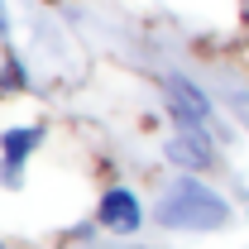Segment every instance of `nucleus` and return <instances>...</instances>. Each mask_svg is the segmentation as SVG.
Returning a JSON list of instances; mask_svg holds the SVG:
<instances>
[{"mask_svg": "<svg viewBox=\"0 0 249 249\" xmlns=\"http://www.w3.org/2000/svg\"><path fill=\"white\" fill-rule=\"evenodd\" d=\"M10 34V15H5V5H0V38Z\"/></svg>", "mask_w": 249, "mask_h": 249, "instance_id": "obj_7", "label": "nucleus"}, {"mask_svg": "<svg viewBox=\"0 0 249 249\" xmlns=\"http://www.w3.org/2000/svg\"><path fill=\"white\" fill-rule=\"evenodd\" d=\"M158 87L168 91V110H173L178 124H206L211 115H216V110H211V96L201 91V87H192L182 72H163Z\"/></svg>", "mask_w": 249, "mask_h": 249, "instance_id": "obj_4", "label": "nucleus"}, {"mask_svg": "<svg viewBox=\"0 0 249 249\" xmlns=\"http://www.w3.org/2000/svg\"><path fill=\"white\" fill-rule=\"evenodd\" d=\"M0 87H5V91H19V87H29V77H24V62H19V58H5V77H0Z\"/></svg>", "mask_w": 249, "mask_h": 249, "instance_id": "obj_6", "label": "nucleus"}, {"mask_svg": "<svg viewBox=\"0 0 249 249\" xmlns=\"http://www.w3.org/2000/svg\"><path fill=\"white\" fill-rule=\"evenodd\" d=\"M163 158L168 163H178V168H187V173H211L220 163L216 144L206 139V129L201 124H178V134L163 144Z\"/></svg>", "mask_w": 249, "mask_h": 249, "instance_id": "obj_3", "label": "nucleus"}, {"mask_svg": "<svg viewBox=\"0 0 249 249\" xmlns=\"http://www.w3.org/2000/svg\"><path fill=\"white\" fill-rule=\"evenodd\" d=\"M154 216L163 230H182V235H211L230 225V201L220 196L216 187H206L201 178H178L158 196Z\"/></svg>", "mask_w": 249, "mask_h": 249, "instance_id": "obj_1", "label": "nucleus"}, {"mask_svg": "<svg viewBox=\"0 0 249 249\" xmlns=\"http://www.w3.org/2000/svg\"><path fill=\"white\" fill-rule=\"evenodd\" d=\"M38 144H43V129H38V124H10V129L0 134V187H5V192H19L24 163H29V154Z\"/></svg>", "mask_w": 249, "mask_h": 249, "instance_id": "obj_2", "label": "nucleus"}, {"mask_svg": "<svg viewBox=\"0 0 249 249\" xmlns=\"http://www.w3.org/2000/svg\"><path fill=\"white\" fill-rule=\"evenodd\" d=\"M0 249H5V245H0Z\"/></svg>", "mask_w": 249, "mask_h": 249, "instance_id": "obj_8", "label": "nucleus"}, {"mask_svg": "<svg viewBox=\"0 0 249 249\" xmlns=\"http://www.w3.org/2000/svg\"><path fill=\"white\" fill-rule=\"evenodd\" d=\"M96 220H101L106 230H115V235H134V230L144 225V206H139V196H134L124 182H115V187H106V192H101Z\"/></svg>", "mask_w": 249, "mask_h": 249, "instance_id": "obj_5", "label": "nucleus"}]
</instances>
